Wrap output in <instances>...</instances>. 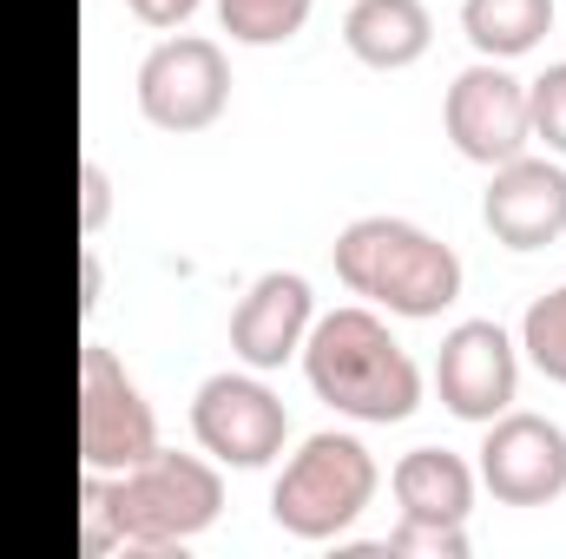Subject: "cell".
Segmentation results:
<instances>
[{"label":"cell","instance_id":"ac0fdd59","mask_svg":"<svg viewBox=\"0 0 566 559\" xmlns=\"http://www.w3.org/2000/svg\"><path fill=\"white\" fill-rule=\"evenodd\" d=\"M80 547L86 559H106L119 547V514H113V474L86 467L80 474Z\"/></svg>","mask_w":566,"mask_h":559},{"label":"cell","instance_id":"44dd1931","mask_svg":"<svg viewBox=\"0 0 566 559\" xmlns=\"http://www.w3.org/2000/svg\"><path fill=\"white\" fill-rule=\"evenodd\" d=\"M106 211H113V178H106L99 158H86L80 165V238H99Z\"/></svg>","mask_w":566,"mask_h":559},{"label":"cell","instance_id":"603a6c76","mask_svg":"<svg viewBox=\"0 0 566 559\" xmlns=\"http://www.w3.org/2000/svg\"><path fill=\"white\" fill-rule=\"evenodd\" d=\"M99 296H106V277H99V251L86 244V251H80V316H93V309H99Z\"/></svg>","mask_w":566,"mask_h":559},{"label":"cell","instance_id":"ba28073f","mask_svg":"<svg viewBox=\"0 0 566 559\" xmlns=\"http://www.w3.org/2000/svg\"><path fill=\"white\" fill-rule=\"evenodd\" d=\"M441 126L461 158L474 165H507L514 151H527L534 119H527V80H514L501 60H474L454 73L448 99H441Z\"/></svg>","mask_w":566,"mask_h":559},{"label":"cell","instance_id":"5b68a950","mask_svg":"<svg viewBox=\"0 0 566 559\" xmlns=\"http://www.w3.org/2000/svg\"><path fill=\"white\" fill-rule=\"evenodd\" d=\"M158 447V415L106 342H80V461L126 474Z\"/></svg>","mask_w":566,"mask_h":559},{"label":"cell","instance_id":"4fadbf2b","mask_svg":"<svg viewBox=\"0 0 566 559\" xmlns=\"http://www.w3.org/2000/svg\"><path fill=\"white\" fill-rule=\"evenodd\" d=\"M389 487H396V507H402V520H441V527H468L481 474H474V467H468L454 447H409V454L389 467Z\"/></svg>","mask_w":566,"mask_h":559},{"label":"cell","instance_id":"7402d4cb","mask_svg":"<svg viewBox=\"0 0 566 559\" xmlns=\"http://www.w3.org/2000/svg\"><path fill=\"white\" fill-rule=\"evenodd\" d=\"M126 7L139 13L145 27H185L198 13V0H126Z\"/></svg>","mask_w":566,"mask_h":559},{"label":"cell","instance_id":"2e32d148","mask_svg":"<svg viewBox=\"0 0 566 559\" xmlns=\"http://www.w3.org/2000/svg\"><path fill=\"white\" fill-rule=\"evenodd\" d=\"M218 20H224V33L244 40V46H283V40L303 33L310 0H218Z\"/></svg>","mask_w":566,"mask_h":559},{"label":"cell","instance_id":"7a4b0ae2","mask_svg":"<svg viewBox=\"0 0 566 559\" xmlns=\"http://www.w3.org/2000/svg\"><path fill=\"white\" fill-rule=\"evenodd\" d=\"M336 277L349 283L356 296L382 303L389 316H441L454 296H461V257L454 244H441L434 231L409 224V218H389V211H369V218H349L336 231Z\"/></svg>","mask_w":566,"mask_h":559},{"label":"cell","instance_id":"e0dca14e","mask_svg":"<svg viewBox=\"0 0 566 559\" xmlns=\"http://www.w3.org/2000/svg\"><path fill=\"white\" fill-rule=\"evenodd\" d=\"M521 349H527V362H534L547 382L566 389V283L527 303V316H521Z\"/></svg>","mask_w":566,"mask_h":559},{"label":"cell","instance_id":"ffe728a7","mask_svg":"<svg viewBox=\"0 0 566 559\" xmlns=\"http://www.w3.org/2000/svg\"><path fill=\"white\" fill-rule=\"evenodd\" d=\"M389 559L434 553V559H468V527H441V520H402L389 540H376Z\"/></svg>","mask_w":566,"mask_h":559},{"label":"cell","instance_id":"9c48e42d","mask_svg":"<svg viewBox=\"0 0 566 559\" xmlns=\"http://www.w3.org/2000/svg\"><path fill=\"white\" fill-rule=\"evenodd\" d=\"M474 474L501 507H554L566 494V428L527 409L494 415Z\"/></svg>","mask_w":566,"mask_h":559},{"label":"cell","instance_id":"5bb4252c","mask_svg":"<svg viewBox=\"0 0 566 559\" xmlns=\"http://www.w3.org/2000/svg\"><path fill=\"white\" fill-rule=\"evenodd\" d=\"M343 40L363 66L376 73H402L416 66L434 40V20H428V0H356L343 13Z\"/></svg>","mask_w":566,"mask_h":559},{"label":"cell","instance_id":"3957f363","mask_svg":"<svg viewBox=\"0 0 566 559\" xmlns=\"http://www.w3.org/2000/svg\"><path fill=\"white\" fill-rule=\"evenodd\" d=\"M113 514H119V553H139V559L185 553L224 514L218 461L178 454V447H151L139 467L113 474Z\"/></svg>","mask_w":566,"mask_h":559},{"label":"cell","instance_id":"6da1fadb","mask_svg":"<svg viewBox=\"0 0 566 559\" xmlns=\"http://www.w3.org/2000/svg\"><path fill=\"white\" fill-rule=\"evenodd\" d=\"M303 376H310L316 402H329L336 415H349V421H369V428L409 421L422 409V369H416V356L363 303L329 309V316L310 323V336H303Z\"/></svg>","mask_w":566,"mask_h":559},{"label":"cell","instance_id":"8992f818","mask_svg":"<svg viewBox=\"0 0 566 559\" xmlns=\"http://www.w3.org/2000/svg\"><path fill=\"white\" fill-rule=\"evenodd\" d=\"M231 106V60L205 33H171L139 60V113L158 133H205Z\"/></svg>","mask_w":566,"mask_h":559},{"label":"cell","instance_id":"52a82bcc","mask_svg":"<svg viewBox=\"0 0 566 559\" xmlns=\"http://www.w3.org/2000/svg\"><path fill=\"white\" fill-rule=\"evenodd\" d=\"M191 434L218 467H271L290 441V409L258 382V369H218L191 395Z\"/></svg>","mask_w":566,"mask_h":559},{"label":"cell","instance_id":"9a60e30c","mask_svg":"<svg viewBox=\"0 0 566 559\" xmlns=\"http://www.w3.org/2000/svg\"><path fill=\"white\" fill-rule=\"evenodd\" d=\"M547 27H554V0H461V33L481 60L534 53Z\"/></svg>","mask_w":566,"mask_h":559},{"label":"cell","instance_id":"8fae6325","mask_svg":"<svg viewBox=\"0 0 566 559\" xmlns=\"http://www.w3.org/2000/svg\"><path fill=\"white\" fill-rule=\"evenodd\" d=\"M481 224L507 251H547L554 238H566V165L534 151H514L507 165H494Z\"/></svg>","mask_w":566,"mask_h":559},{"label":"cell","instance_id":"d6986e66","mask_svg":"<svg viewBox=\"0 0 566 559\" xmlns=\"http://www.w3.org/2000/svg\"><path fill=\"white\" fill-rule=\"evenodd\" d=\"M527 119H534V139H547V151L566 158V60L527 80Z\"/></svg>","mask_w":566,"mask_h":559},{"label":"cell","instance_id":"7c38bea8","mask_svg":"<svg viewBox=\"0 0 566 559\" xmlns=\"http://www.w3.org/2000/svg\"><path fill=\"white\" fill-rule=\"evenodd\" d=\"M316 323V296L296 271H264L231 309V349L244 369L271 376L290 356H303V336Z\"/></svg>","mask_w":566,"mask_h":559},{"label":"cell","instance_id":"30bf717a","mask_svg":"<svg viewBox=\"0 0 566 559\" xmlns=\"http://www.w3.org/2000/svg\"><path fill=\"white\" fill-rule=\"evenodd\" d=\"M434 389H441V409L461 421H488L514 409V389H521V349L501 323L474 316V323H454L441 336V356H434Z\"/></svg>","mask_w":566,"mask_h":559},{"label":"cell","instance_id":"277c9868","mask_svg":"<svg viewBox=\"0 0 566 559\" xmlns=\"http://www.w3.org/2000/svg\"><path fill=\"white\" fill-rule=\"evenodd\" d=\"M376 487H382L376 454L356 434L323 428L283 461L277 487H271V520L290 540H336L343 527H356L369 514Z\"/></svg>","mask_w":566,"mask_h":559}]
</instances>
